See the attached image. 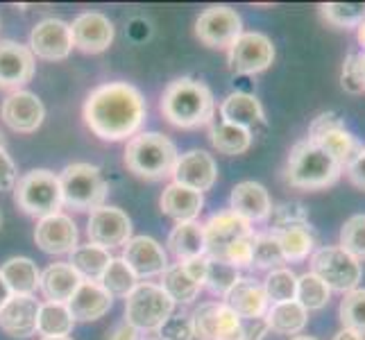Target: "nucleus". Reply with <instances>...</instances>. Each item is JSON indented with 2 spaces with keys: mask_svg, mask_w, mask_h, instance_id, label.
Returning a JSON list of instances; mask_svg holds the SVG:
<instances>
[{
  "mask_svg": "<svg viewBox=\"0 0 365 340\" xmlns=\"http://www.w3.org/2000/svg\"><path fill=\"white\" fill-rule=\"evenodd\" d=\"M0 116L9 130L21 134H32L41 128L46 118V107L39 98L30 91H14L5 98L3 107H0Z\"/></svg>",
  "mask_w": 365,
  "mask_h": 340,
  "instance_id": "nucleus-16",
  "label": "nucleus"
},
{
  "mask_svg": "<svg viewBox=\"0 0 365 340\" xmlns=\"http://www.w3.org/2000/svg\"><path fill=\"white\" fill-rule=\"evenodd\" d=\"M361 53H349L343 61V75H341V84L343 89L349 93H363V78H361Z\"/></svg>",
  "mask_w": 365,
  "mask_h": 340,
  "instance_id": "nucleus-48",
  "label": "nucleus"
},
{
  "mask_svg": "<svg viewBox=\"0 0 365 340\" xmlns=\"http://www.w3.org/2000/svg\"><path fill=\"white\" fill-rule=\"evenodd\" d=\"M73 34L71 23L61 19H43L30 32V50L32 55L46 61L66 59L73 50Z\"/></svg>",
  "mask_w": 365,
  "mask_h": 340,
  "instance_id": "nucleus-13",
  "label": "nucleus"
},
{
  "mask_svg": "<svg viewBox=\"0 0 365 340\" xmlns=\"http://www.w3.org/2000/svg\"><path fill=\"white\" fill-rule=\"evenodd\" d=\"M205 227V243H207V254L211 259H222L225 252L238 238L252 234V225L243 218H238L232 211H220L216 216H211Z\"/></svg>",
  "mask_w": 365,
  "mask_h": 340,
  "instance_id": "nucleus-19",
  "label": "nucleus"
},
{
  "mask_svg": "<svg viewBox=\"0 0 365 340\" xmlns=\"http://www.w3.org/2000/svg\"><path fill=\"white\" fill-rule=\"evenodd\" d=\"M111 302H114V297L100 286V282L82 279L80 288L66 302V306H68L75 322H91V320L103 318L105 313H109Z\"/></svg>",
  "mask_w": 365,
  "mask_h": 340,
  "instance_id": "nucleus-24",
  "label": "nucleus"
},
{
  "mask_svg": "<svg viewBox=\"0 0 365 340\" xmlns=\"http://www.w3.org/2000/svg\"><path fill=\"white\" fill-rule=\"evenodd\" d=\"M255 238L257 234L252 232L243 238H238L236 243H232L227 247V252H225V257L222 261H227L230 266H234L236 270H241V268H250L252 266V249H255Z\"/></svg>",
  "mask_w": 365,
  "mask_h": 340,
  "instance_id": "nucleus-46",
  "label": "nucleus"
},
{
  "mask_svg": "<svg viewBox=\"0 0 365 340\" xmlns=\"http://www.w3.org/2000/svg\"><path fill=\"white\" fill-rule=\"evenodd\" d=\"M295 299L299 302L307 311H320L329 304L331 291L327 288V284L316 277L313 272H304L297 277V295Z\"/></svg>",
  "mask_w": 365,
  "mask_h": 340,
  "instance_id": "nucleus-37",
  "label": "nucleus"
},
{
  "mask_svg": "<svg viewBox=\"0 0 365 340\" xmlns=\"http://www.w3.org/2000/svg\"><path fill=\"white\" fill-rule=\"evenodd\" d=\"M16 166L11 157L5 153V150H0V191H9V188H14L16 184Z\"/></svg>",
  "mask_w": 365,
  "mask_h": 340,
  "instance_id": "nucleus-49",
  "label": "nucleus"
},
{
  "mask_svg": "<svg viewBox=\"0 0 365 340\" xmlns=\"http://www.w3.org/2000/svg\"><path fill=\"white\" fill-rule=\"evenodd\" d=\"M361 78H363V86H365V53H361Z\"/></svg>",
  "mask_w": 365,
  "mask_h": 340,
  "instance_id": "nucleus-57",
  "label": "nucleus"
},
{
  "mask_svg": "<svg viewBox=\"0 0 365 340\" xmlns=\"http://www.w3.org/2000/svg\"><path fill=\"white\" fill-rule=\"evenodd\" d=\"M320 14L336 28H359L365 19V3H324L320 5Z\"/></svg>",
  "mask_w": 365,
  "mask_h": 340,
  "instance_id": "nucleus-41",
  "label": "nucleus"
},
{
  "mask_svg": "<svg viewBox=\"0 0 365 340\" xmlns=\"http://www.w3.org/2000/svg\"><path fill=\"white\" fill-rule=\"evenodd\" d=\"M230 211L238 218L252 222L268 220L272 213V200L266 191V186L259 182H241L234 186L230 197Z\"/></svg>",
  "mask_w": 365,
  "mask_h": 340,
  "instance_id": "nucleus-22",
  "label": "nucleus"
},
{
  "mask_svg": "<svg viewBox=\"0 0 365 340\" xmlns=\"http://www.w3.org/2000/svg\"><path fill=\"white\" fill-rule=\"evenodd\" d=\"M238 279H241V274H238V270L234 266H230V263L222 261V259H211L209 257L207 277H205V286L209 288V293L225 297L232 291Z\"/></svg>",
  "mask_w": 365,
  "mask_h": 340,
  "instance_id": "nucleus-40",
  "label": "nucleus"
},
{
  "mask_svg": "<svg viewBox=\"0 0 365 340\" xmlns=\"http://www.w3.org/2000/svg\"><path fill=\"white\" fill-rule=\"evenodd\" d=\"M334 340H365V336H361L356 331H349V329H341L334 336Z\"/></svg>",
  "mask_w": 365,
  "mask_h": 340,
  "instance_id": "nucleus-54",
  "label": "nucleus"
},
{
  "mask_svg": "<svg viewBox=\"0 0 365 340\" xmlns=\"http://www.w3.org/2000/svg\"><path fill=\"white\" fill-rule=\"evenodd\" d=\"M14 202L21 211L39 220L55 216L64 207L61 205L59 177L46 168H34L25 172L14 184Z\"/></svg>",
  "mask_w": 365,
  "mask_h": 340,
  "instance_id": "nucleus-6",
  "label": "nucleus"
},
{
  "mask_svg": "<svg viewBox=\"0 0 365 340\" xmlns=\"http://www.w3.org/2000/svg\"><path fill=\"white\" fill-rule=\"evenodd\" d=\"M356 39H359V43L365 48V19H363V23L356 28Z\"/></svg>",
  "mask_w": 365,
  "mask_h": 340,
  "instance_id": "nucleus-56",
  "label": "nucleus"
},
{
  "mask_svg": "<svg viewBox=\"0 0 365 340\" xmlns=\"http://www.w3.org/2000/svg\"><path fill=\"white\" fill-rule=\"evenodd\" d=\"M311 272L320 277L329 291L349 293L359 288L363 277L361 261H356L341 245H327L311 254Z\"/></svg>",
  "mask_w": 365,
  "mask_h": 340,
  "instance_id": "nucleus-8",
  "label": "nucleus"
},
{
  "mask_svg": "<svg viewBox=\"0 0 365 340\" xmlns=\"http://www.w3.org/2000/svg\"><path fill=\"white\" fill-rule=\"evenodd\" d=\"M243 334H245V340H263V336L268 334V324L263 318L243 320Z\"/></svg>",
  "mask_w": 365,
  "mask_h": 340,
  "instance_id": "nucleus-52",
  "label": "nucleus"
},
{
  "mask_svg": "<svg viewBox=\"0 0 365 340\" xmlns=\"http://www.w3.org/2000/svg\"><path fill=\"white\" fill-rule=\"evenodd\" d=\"M0 150H5V136H3V132H0Z\"/></svg>",
  "mask_w": 365,
  "mask_h": 340,
  "instance_id": "nucleus-59",
  "label": "nucleus"
},
{
  "mask_svg": "<svg viewBox=\"0 0 365 340\" xmlns=\"http://www.w3.org/2000/svg\"><path fill=\"white\" fill-rule=\"evenodd\" d=\"M211 145L218 150L220 155L227 157H236L243 155L252 145V132L245 128H238V125H230V123H220L216 128H211Z\"/></svg>",
  "mask_w": 365,
  "mask_h": 340,
  "instance_id": "nucleus-35",
  "label": "nucleus"
},
{
  "mask_svg": "<svg viewBox=\"0 0 365 340\" xmlns=\"http://www.w3.org/2000/svg\"><path fill=\"white\" fill-rule=\"evenodd\" d=\"M338 313H341L343 329L365 336V288H354L345 293Z\"/></svg>",
  "mask_w": 365,
  "mask_h": 340,
  "instance_id": "nucleus-42",
  "label": "nucleus"
},
{
  "mask_svg": "<svg viewBox=\"0 0 365 340\" xmlns=\"http://www.w3.org/2000/svg\"><path fill=\"white\" fill-rule=\"evenodd\" d=\"M225 304H227L241 320H257L263 318L270 309L268 295L263 291V284H257L250 277H241L232 291L225 295Z\"/></svg>",
  "mask_w": 365,
  "mask_h": 340,
  "instance_id": "nucleus-23",
  "label": "nucleus"
},
{
  "mask_svg": "<svg viewBox=\"0 0 365 340\" xmlns=\"http://www.w3.org/2000/svg\"><path fill=\"white\" fill-rule=\"evenodd\" d=\"M109 340H138V331L134 329L132 324L123 322V324H118V326H116L114 331H111Z\"/></svg>",
  "mask_w": 365,
  "mask_h": 340,
  "instance_id": "nucleus-53",
  "label": "nucleus"
},
{
  "mask_svg": "<svg viewBox=\"0 0 365 340\" xmlns=\"http://www.w3.org/2000/svg\"><path fill=\"white\" fill-rule=\"evenodd\" d=\"M341 247L356 261H365V213L351 216L341 230Z\"/></svg>",
  "mask_w": 365,
  "mask_h": 340,
  "instance_id": "nucleus-43",
  "label": "nucleus"
},
{
  "mask_svg": "<svg viewBox=\"0 0 365 340\" xmlns=\"http://www.w3.org/2000/svg\"><path fill=\"white\" fill-rule=\"evenodd\" d=\"M263 320L268 324V331L282 336H299L309 322V311L297 299L279 302V304H270Z\"/></svg>",
  "mask_w": 365,
  "mask_h": 340,
  "instance_id": "nucleus-29",
  "label": "nucleus"
},
{
  "mask_svg": "<svg viewBox=\"0 0 365 340\" xmlns=\"http://www.w3.org/2000/svg\"><path fill=\"white\" fill-rule=\"evenodd\" d=\"M130 270L138 277H159L168 268V254L155 238L134 236L123 245V257Z\"/></svg>",
  "mask_w": 365,
  "mask_h": 340,
  "instance_id": "nucleus-17",
  "label": "nucleus"
},
{
  "mask_svg": "<svg viewBox=\"0 0 365 340\" xmlns=\"http://www.w3.org/2000/svg\"><path fill=\"white\" fill-rule=\"evenodd\" d=\"M159 205H161V211L166 213V216H170L173 220L193 222L205 207V197L202 193L193 191V188L173 182L166 186V191L161 193Z\"/></svg>",
  "mask_w": 365,
  "mask_h": 340,
  "instance_id": "nucleus-25",
  "label": "nucleus"
},
{
  "mask_svg": "<svg viewBox=\"0 0 365 340\" xmlns=\"http://www.w3.org/2000/svg\"><path fill=\"white\" fill-rule=\"evenodd\" d=\"M161 288L170 295L175 304H191L200 295V291H202V286L188 277L182 263H175V266L166 268V272L161 274Z\"/></svg>",
  "mask_w": 365,
  "mask_h": 340,
  "instance_id": "nucleus-34",
  "label": "nucleus"
},
{
  "mask_svg": "<svg viewBox=\"0 0 365 340\" xmlns=\"http://www.w3.org/2000/svg\"><path fill=\"white\" fill-rule=\"evenodd\" d=\"M307 138L313 143H318L343 170L349 166L351 159H354L363 148L356 138L345 130L343 120L331 111L320 113V116L311 123Z\"/></svg>",
  "mask_w": 365,
  "mask_h": 340,
  "instance_id": "nucleus-9",
  "label": "nucleus"
},
{
  "mask_svg": "<svg viewBox=\"0 0 365 340\" xmlns=\"http://www.w3.org/2000/svg\"><path fill=\"white\" fill-rule=\"evenodd\" d=\"M279 238V247L286 263H299L307 261L313 254V245L316 238L309 232V225H297V227H286V230L274 232Z\"/></svg>",
  "mask_w": 365,
  "mask_h": 340,
  "instance_id": "nucleus-32",
  "label": "nucleus"
},
{
  "mask_svg": "<svg viewBox=\"0 0 365 340\" xmlns=\"http://www.w3.org/2000/svg\"><path fill=\"white\" fill-rule=\"evenodd\" d=\"M173 177H175V184H182V186L193 188L197 193H205L218 180L216 159H213L207 150H188V153H184L178 159V163H175Z\"/></svg>",
  "mask_w": 365,
  "mask_h": 340,
  "instance_id": "nucleus-18",
  "label": "nucleus"
},
{
  "mask_svg": "<svg viewBox=\"0 0 365 340\" xmlns=\"http://www.w3.org/2000/svg\"><path fill=\"white\" fill-rule=\"evenodd\" d=\"M291 340H318V338H313V336H293Z\"/></svg>",
  "mask_w": 365,
  "mask_h": 340,
  "instance_id": "nucleus-58",
  "label": "nucleus"
},
{
  "mask_svg": "<svg viewBox=\"0 0 365 340\" xmlns=\"http://www.w3.org/2000/svg\"><path fill=\"white\" fill-rule=\"evenodd\" d=\"M71 34H73L75 48L82 50L86 55H98V53H105L111 46L116 30H114V23L105 14H100V11H86V14H80L71 23Z\"/></svg>",
  "mask_w": 365,
  "mask_h": 340,
  "instance_id": "nucleus-14",
  "label": "nucleus"
},
{
  "mask_svg": "<svg viewBox=\"0 0 365 340\" xmlns=\"http://www.w3.org/2000/svg\"><path fill=\"white\" fill-rule=\"evenodd\" d=\"M41 302L34 295H11L0 309V329L11 338H30L36 334Z\"/></svg>",
  "mask_w": 365,
  "mask_h": 340,
  "instance_id": "nucleus-20",
  "label": "nucleus"
},
{
  "mask_svg": "<svg viewBox=\"0 0 365 340\" xmlns=\"http://www.w3.org/2000/svg\"><path fill=\"white\" fill-rule=\"evenodd\" d=\"M86 236H89V243L105 249L125 245L132 238V220L118 207H100L91 211Z\"/></svg>",
  "mask_w": 365,
  "mask_h": 340,
  "instance_id": "nucleus-12",
  "label": "nucleus"
},
{
  "mask_svg": "<svg viewBox=\"0 0 365 340\" xmlns=\"http://www.w3.org/2000/svg\"><path fill=\"white\" fill-rule=\"evenodd\" d=\"M61 205L75 211H96L105 207L107 182L93 163H71L59 172Z\"/></svg>",
  "mask_w": 365,
  "mask_h": 340,
  "instance_id": "nucleus-5",
  "label": "nucleus"
},
{
  "mask_svg": "<svg viewBox=\"0 0 365 340\" xmlns=\"http://www.w3.org/2000/svg\"><path fill=\"white\" fill-rule=\"evenodd\" d=\"M80 284H82V277L75 272L68 263H53V266H48L43 270L39 288L48 302L66 304L73 297V293L80 288Z\"/></svg>",
  "mask_w": 365,
  "mask_h": 340,
  "instance_id": "nucleus-27",
  "label": "nucleus"
},
{
  "mask_svg": "<svg viewBox=\"0 0 365 340\" xmlns=\"http://www.w3.org/2000/svg\"><path fill=\"white\" fill-rule=\"evenodd\" d=\"M11 297V291H9V286H7V282L3 279V274H0V309L5 306V302Z\"/></svg>",
  "mask_w": 365,
  "mask_h": 340,
  "instance_id": "nucleus-55",
  "label": "nucleus"
},
{
  "mask_svg": "<svg viewBox=\"0 0 365 340\" xmlns=\"http://www.w3.org/2000/svg\"><path fill=\"white\" fill-rule=\"evenodd\" d=\"M0 225H3V213H0Z\"/></svg>",
  "mask_w": 365,
  "mask_h": 340,
  "instance_id": "nucleus-61",
  "label": "nucleus"
},
{
  "mask_svg": "<svg viewBox=\"0 0 365 340\" xmlns=\"http://www.w3.org/2000/svg\"><path fill=\"white\" fill-rule=\"evenodd\" d=\"M34 241L46 254H66L78 247V227L64 213H55L39 220L34 230Z\"/></svg>",
  "mask_w": 365,
  "mask_h": 340,
  "instance_id": "nucleus-21",
  "label": "nucleus"
},
{
  "mask_svg": "<svg viewBox=\"0 0 365 340\" xmlns=\"http://www.w3.org/2000/svg\"><path fill=\"white\" fill-rule=\"evenodd\" d=\"M243 34V21L238 11L225 5L205 9L195 21V36L207 48L230 50L234 41Z\"/></svg>",
  "mask_w": 365,
  "mask_h": 340,
  "instance_id": "nucleus-10",
  "label": "nucleus"
},
{
  "mask_svg": "<svg viewBox=\"0 0 365 340\" xmlns=\"http://www.w3.org/2000/svg\"><path fill=\"white\" fill-rule=\"evenodd\" d=\"M161 113L168 123L182 130H195L209 125L216 111L213 93L205 82L180 78L166 86L161 96Z\"/></svg>",
  "mask_w": 365,
  "mask_h": 340,
  "instance_id": "nucleus-2",
  "label": "nucleus"
},
{
  "mask_svg": "<svg viewBox=\"0 0 365 340\" xmlns=\"http://www.w3.org/2000/svg\"><path fill=\"white\" fill-rule=\"evenodd\" d=\"M0 274L7 282L11 295H34L41 284V272L28 257H11L0 266Z\"/></svg>",
  "mask_w": 365,
  "mask_h": 340,
  "instance_id": "nucleus-28",
  "label": "nucleus"
},
{
  "mask_svg": "<svg viewBox=\"0 0 365 340\" xmlns=\"http://www.w3.org/2000/svg\"><path fill=\"white\" fill-rule=\"evenodd\" d=\"M34 55L28 46L19 41H0V89L21 91V86L34 78Z\"/></svg>",
  "mask_w": 365,
  "mask_h": 340,
  "instance_id": "nucleus-15",
  "label": "nucleus"
},
{
  "mask_svg": "<svg viewBox=\"0 0 365 340\" xmlns=\"http://www.w3.org/2000/svg\"><path fill=\"white\" fill-rule=\"evenodd\" d=\"M111 259L114 257L109 254V249L89 243V245H78L71 252L68 266L78 272L84 282H100V277L107 270Z\"/></svg>",
  "mask_w": 365,
  "mask_h": 340,
  "instance_id": "nucleus-31",
  "label": "nucleus"
},
{
  "mask_svg": "<svg viewBox=\"0 0 365 340\" xmlns=\"http://www.w3.org/2000/svg\"><path fill=\"white\" fill-rule=\"evenodd\" d=\"M41 340H71V338L66 336V338H41Z\"/></svg>",
  "mask_w": 365,
  "mask_h": 340,
  "instance_id": "nucleus-60",
  "label": "nucleus"
},
{
  "mask_svg": "<svg viewBox=\"0 0 365 340\" xmlns=\"http://www.w3.org/2000/svg\"><path fill=\"white\" fill-rule=\"evenodd\" d=\"M180 155L178 148L166 134L143 132L128 141L125 148V166L136 177L143 180H163L170 177Z\"/></svg>",
  "mask_w": 365,
  "mask_h": 340,
  "instance_id": "nucleus-4",
  "label": "nucleus"
},
{
  "mask_svg": "<svg viewBox=\"0 0 365 340\" xmlns=\"http://www.w3.org/2000/svg\"><path fill=\"white\" fill-rule=\"evenodd\" d=\"M230 68L238 75H257L272 66L274 46L266 34L243 32L230 48Z\"/></svg>",
  "mask_w": 365,
  "mask_h": 340,
  "instance_id": "nucleus-11",
  "label": "nucleus"
},
{
  "mask_svg": "<svg viewBox=\"0 0 365 340\" xmlns=\"http://www.w3.org/2000/svg\"><path fill=\"white\" fill-rule=\"evenodd\" d=\"M159 340H193V322L191 316H170L157 329Z\"/></svg>",
  "mask_w": 365,
  "mask_h": 340,
  "instance_id": "nucleus-47",
  "label": "nucleus"
},
{
  "mask_svg": "<svg viewBox=\"0 0 365 340\" xmlns=\"http://www.w3.org/2000/svg\"><path fill=\"white\" fill-rule=\"evenodd\" d=\"M343 172L345 170L318 143L302 138L288 153L284 177L288 186L299 188V191H320V188L336 184Z\"/></svg>",
  "mask_w": 365,
  "mask_h": 340,
  "instance_id": "nucleus-3",
  "label": "nucleus"
},
{
  "mask_svg": "<svg viewBox=\"0 0 365 340\" xmlns=\"http://www.w3.org/2000/svg\"><path fill=\"white\" fill-rule=\"evenodd\" d=\"M175 311V302L157 284H136L134 291L125 297V322L136 331H157Z\"/></svg>",
  "mask_w": 365,
  "mask_h": 340,
  "instance_id": "nucleus-7",
  "label": "nucleus"
},
{
  "mask_svg": "<svg viewBox=\"0 0 365 340\" xmlns=\"http://www.w3.org/2000/svg\"><path fill=\"white\" fill-rule=\"evenodd\" d=\"M263 291H266L270 304L291 302L297 295V274L291 268L270 270L268 277H266V282H263Z\"/></svg>",
  "mask_w": 365,
  "mask_h": 340,
  "instance_id": "nucleus-39",
  "label": "nucleus"
},
{
  "mask_svg": "<svg viewBox=\"0 0 365 340\" xmlns=\"http://www.w3.org/2000/svg\"><path fill=\"white\" fill-rule=\"evenodd\" d=\"M213 340H245L243 334V320L236 313L220 302L218 316H216V329H213Z\"/></svg>",
  "mask_w": 365,
  "mask_h": 340,
  "instance_id": "nucleus-44",
  "label": "nucleus"
},
{
  "mask_svg": "<svg viewBox=\"0 0 365 340\" xmlns=\"http://www.w3.org/2000/svg\"><path fill=\"white\" fill-rule=\"evenodd\" d=\"M73 316L66 304L59 302H46L39 309V318H36V331L43 338H66L73 331Z\"/></svg>",
  "mask_w": 365,
  "mask_h": 340,
  "instance_id": "nucleus-33",
  "label": "nucleus"
},
{
  "mask_svg": "<svg viewBox=\"0 0 365 340\" xmlns=\"http://www.w3.org/2000/svg\"><path fill=\"white\" fill-rule=\"evenodd\" d=\"M168 247L180 263L191 261L195 257L207 254L205 243V227L200 222H178V227L168 236Z\"/></svg>",
  "mask_w": 365,
  "mask_h": 340,
  "instance_id": "nucleus-30",
  "label": "nucleus"
},
{
  "mask_svg": "<svg viewBox=\"0 0 365 340\" xmlns=\"http://www.w3.org/2000/svg\"><path fill=\"white\" fill-rule=\"evenodd\" d=\"M284 254L279 247V238L274 232L257 234L255 238V249H252V266L259 270H277L284 268Z\"/></svg>",
  "mask_w": 365,
  "mask_h": 340,
  "instance_id": "nucleus-38",
  "label": "nucleus"
},
{
  "mask_svg": "<svg viewBox=\"0 0 365 340\" xmlns=\"http://www.w3.org/2000/svg\"><path fill=\"white\" fill-rule=\"evenodd\" d=\"M270 218H272L270 232H279V230H286V227H297V225H309L307 209L299 202H286L279 207H272Z\"/></svg>",
  "mask_w": 365,
  "mask_h": 340,
  "instance_id": "nucleus-45",
  "label": "nucleus"
},
{
  "mask_svg": "<svg viewBox=\"0 0 365 340\" xmlns=\"http://www.w3.org/2000/svg\"><path fill=\"white\" fill-rule=\"evenodd\" d=\"M145 100L128 82H107L89 93L84 123L103 141H125L138 134L145 123Z\"/></svg>",
  "mask_w": 365,
  "mask_h": 340,
  "instance_id": "nucleus-1",
  "label": "nucleus"
},
{
  "mask_svg": "<svg viewBox=\"0 0 365 340\" xmlns=\"http://www.w3.org/2000/svg\"><path fill=\"white\" fill-rule=\"evenodd\" d=\"M349 182L354 184L361 191H365V148H361V153L351 159V163L345 168Z\"/></svg>",
  "mask_w": 365,
  "mask_h": 340,
  "instance_id": "nucleus-50",
  "label": "nucleus"
},
{
  "mask_svg": "<svg viewBox=\"0 0 365 340\" xmlns=\"http://www.w3.org/2000/svg\"><path fill=\"white\" fill-rule=\"evenodd\" d=\"M136 284H138L136 274L130 270V266L123 259H111L107 270L100 277V286H103L111 297H128L136 288Z\"/></svg>",
  "mask_w": 365,
  "mask_h": 340,
  "instance_id": "nucleus-36",
  "label": "nucleus"
},
{
  "mask_svg": "<svg viewBox=\"0 0 365 340\" xmlns=\"http://www.w3.org/2000/svg\"><path fill=\"white\" fill-rule=\"evenodd\" d=\"M207 263H209V257H195L191 261H184L182 266L184 270L188 272V277H191L193 282H197L200 286H205V277H207Z\"/></svg>",
  "mask_w": 365,
  "mask_h": 340,
  "instance_id": "nucleus-51",
  "label": "nucleus"
},
{
  "mask_svg": "<svg viewBox=\"0 0 365 340\" xmlns=\"http://www.w3.org/2000/svg\"><path fill=\"white\" fill-rule=\"evenodd\" d=\"M220 116H222V123L238 125V128H245V130L255 128L259 123H266L263 105L255 96L245 91H236L225 98L220 103Z\"/></svg>",
  "mask_w": 365,
  "mask_h": 340,
  "instance_id": "nucleus-26",
  "label": "nucleus"
}]
</instances>
